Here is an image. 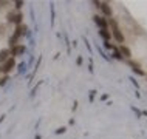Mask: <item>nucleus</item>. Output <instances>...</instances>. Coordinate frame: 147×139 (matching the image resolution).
<instances>
[{
    "mask_svg": "<svg viewBox=\"0 0 147 139\" xmlns=\"http://www.w3.org/2000/svg\"><path fill=\"white\" fill-rule=\"evenodd\" d=\"M109 25L112 26V31H110V33H112V37L116 42H119V43H122V45H124V34L121 33V30H119L116 20H115V19H109Z\"/></svg>",
    "mask_w": 147,
    "mask_h": 139,
    "instance_id": "1",
    "label": "nucleus"
},
{
    "mask_svg": "<svg viewBox=\"0 0 147 139\" xmlns=\"http://www.w3.org/2000/svg\"><path fill=\"white\" fill-rule=\"evenodd\" d=\"M22 20H23V14L20 11H8L6 13V23H9V25H22Z\"/></svg>",
    "mask_w": 147,
    "mask_h": 139,
    "instance_id": "2",
    "label": "nucleus"
},
{
    "mask_svg": "<svg viewBox=\"0 0 147 139\" xmlns=\"http://www.w3.org/2000/svg\"><path fill=\"white\" fill-rule=\"evenodd\" d=\"M14 68H16V60H14V57H9L5 63H2V65H0V73L9 74Z\"/></svg>",
    "mask_w": 147,
    "mask_h": 139,
    "instance_id": "3",
    "label": "nucleus"
},
{
    "mask_svg": "<svg viewBox=\"0 0 147 139\" xmlns=\"http://www.w3.org/2000/svg\"><path fill=\"white\" fill-rule=\"evenodd\" d=\"M25 53H26V46L22 45V43H19L17 46H14V48L9 50L11 57H20V56H25Z\"/></svg>",
    "mask_w": 147,
    "mask_h": 139,
    "instance_id": "4",
    "label": "nucleus"
},
{
    "mask_svg": "<svg viewBox=\"0 0 147 139\" xmlns=\"http://www.w3.org/2000/svg\"><path fill=\"white\" fill-rule=\"evenodd\" d=\"M99 9L102 11V14H104L105 17H110V19H112L113 9H112V6H110L107 2H101V3H99Z\"/></svg>",
    "mask_w": 147,
    "mask_h": 139,
    "instance_id": "5",
    "label": "nucleus"
},
{
    "mask_svg": "<svg viewBox=\"0 0 147 139\" xmlns=\"http://www.w3.org/2000/svg\"><path fill=\"white\" fill-rule=\"evenodd\" d=\"M93 20L99 26V30H107V26H109V20H105V17H102V15H93Z\"/></svg>",
    "mask_w": 147,
    "mask_h": 139,
    "instance_id": "6",
    "label": "nucleus"
},
{
    "mask_svg": "<svg viewBox=\"0 0 147 139\" xmlns=\"http://www.w3.org/2000/svg\"><path fill=\"white\" fill-rule=\"evenodd\" d=\"M26 31H28V26L23 25V23H22V25H17V26H16V30H14V33H13V34L16 36V37L22 39L23 36L26 34Z\"/></svg>",
    "mask_w": 147,
    "mask_h": 139,
    "instance_id": "7",
    "label": "nucleus"
},
{
    "mask_svg": "<svg viewBox=\"0 0 147 139\" xmlns=\"http://www.w3.org/2000/svg\"><path fill=\"white\" fill-rule=\"evenodd\" d=\"M118 50H119V53H121L122 59H127V60H129V59L132 57V51H130V48H129V46H125V45H121Z\"/></svg>",
    "mask_w": 147,
    "mask_h": 139,
    "instance_id": "8",
    "label": "nucleus"
},
{
    "mask_svg": "<svg viewBox=\"0 0 147 139\" xmlns=\"http://www.w3.org/2000/svg\"><path fill=\"white\" fill-rule=\"evenodd\" d=\"M9 57H11V54H9V50H8V48L0 50V65H2V63H5Z\"/></svg>",
    "mask_w": 147,
    "mask_h": 139,
    "instance_id": "9",
    "label": "nucleus"
},
{
    "mask_svg": "<svg viewBox=\"0 0 147 139\" xmlns=\"http://www.w3.org/2000/svg\"><path fill=\"white\" fill-rule=\"evenodd\" d=\"M99 36L104 39V42H110V39H112V33L109 31V28L107 30H99Z\"/></svg>",
    "mask_w": 147,
    "mask_h": 139,
    "instance_id": "10",
    "label": "nucleus"
},
{
    "mask_svg": "<svg viewBox=\"0 0 147 139\" xmlns=\"http://www.w3.org/2000/svg\"><path fill=\"white\" fill-rule=\"evenodd\" d=\"M8 81H9V76H8V74H3V76L0 77V87H5L8 83Z\"/></svg>",
    "mask_w": 147,
    "mask_h": 139,
    "instance_id": "11",
    "label": "nucleus"
},
{
    "mask_svg": "<svg viewBox=\"0 0 147 139\" xmlns=\"http://www.w3.org/2000/svg\"><path fill=\"white\" fill-rule=\"evenodd\" d=\"M23 6H25V2H20V0H17V2H14V8H16V11H20Z\"/></svg>",
    "mask_w": 147,
    "mask_h": 139,
    "instance_id": "12",
    "label": "nucleus"
},
{
    "mask_svg": "<svg viewBox=\"0 0 147 139\" xmlns=\"http://www.w3.org/2000/svg\"><path fill=\"white\" fill-rule=\"evenodd\" d=\"M113 57L115 59H118V60H124L122 59V56H121V53H119V50L116 48V50H113Z\"/></svg>",
    "mask_w": 147,
    "mask_h": 139,
    "instance_id": "13",
    "label": "nucleus"
},
{
    "mask_svg": "<svg viewBox=\"0 0 147 139\" xmlns=\"http://www.w3.org/2000/svg\"><path fill=\"white\" fill-rule=\"evenodd\" d=\"M104 48H107V50H116L118 46H115L113 43H110V42H104Z\"/></svg>",
    "mask_w": 147,
    "mask_h": 139,
    "instance_id": "14",
    "label": "nucleus"
},
{
    "mask_svg": "<svg viewBox=\"0 0 147 139\" xmlns=\"http://www.w3.org/2000/svg\"><path fill=\"white\" fill-rule=\"evenodd\" d=\"M96 93H98L96 90H91L90 93H88V101H90V102H93V101H94V96H96Z\"/></svg>",
    "mask_w": 147,
    "mask_h": 139,
    "instance_id": "15",
    "label": "nucleus"
},
{
    "mask_svg": "<svg viewBox=\"0 0 147 139\" xmlns=\"http://www.w3.org/2000/svg\"><path fill=\"white\" fill-rule=\"evenodd\" d=\"M5 33H6V25L0 23V36H5Z\"/></svg>",
    "mask_w": 147,
    "mask_h": 139,
    "instance_id": "16",
    "label": "nucleus"
},
{
    "mask_svg": "<svg viewBox=\"0 0 147 139\" xmlns=\"http://www.w3.org/2000/svg\"><path fill=\"white\" fill-rule=\"evenodd\" d=\"M65 132H67V128H65V127H59V128H57L54 133H56V134H63Z\"/></svg>",
    "mask_w": 147,
    "mask_h": 139,
    "instance_id": "17",
    "label": "nucleus"
},
{
    "mask_svg": "<svg viewBox=\"0 0 147 139\" xmlns=\"http://www.w3.org/2000/svg\"><path fill=\"white\" fill-rule=\"evenodd\" d=\"M82 62H84V59H82L81 56H78V59H76V65H78V66H81V65H82Z\"/></svg>",
    "mask_w": 147,
    "mask_h": 139,
    "instance_id": "18",
    "label": "nucleus"
},
{
    "mask_svg": "<svg viewBox=\"0 0 147 139\" xmlns=\"http://www.w3.org/2000/svg\"><path fill=\"white\" fill-rule=\"evenodd\" d=\"M23 68L26 70V63L23 62V63H20V65H19V71H23Z\"/></svg>",
    "mask_w": 147,
    "mask_h": 139,
    "instance_id": "19",
    "label": "nucleus"
},
{
    "mask_svg": "<svg viewBox=\"0 0 147 139\" xmlns=\"http://www.w3.org/2000/svg\"><path fill=\"white\" fill-rule=\"evenodd\" d=\"M78 105H79V104H78V101H74V104H73V107H71V110L76 111V110H78Z\"/></svg>",
    "mask_w": 147,
    "mask_h": 139,
    "instance_id": "20",
    "label": "nucleus"
},
{
    "mask_svg": "<svg viewBox=\"0 0 147 139\" xmlns=\"http://www.w3.org/2000/svg\"><path fill=\"white\" fill-rule=\"evenodd\" d=\"M5 5H9V3H8V2H0V9H3Z\"/></svg>",
    "mask_w": 147,
    "mask_h": 139,
    "instance_id": "21",
    "label": "nucleus"
},
{
    "mask_svg": "<svg viewBox=\"0 0 147 139\" xmlns=\"http://www.w3.org/2000/svg\"><path fill=\"white\" fill-rule=\"evenodd\" d=\"M107 99H109V94H102L101 96V101H107Z\"/></svg>",
    "mask_w": 147,
    "mask_h": 139,
    "instance_id": "22",
    "label": "nucleus"
},
{
    "mask_svg": "<svg viewBox=\"0 0 147 139\" xmlns=\"http://www.w3.org/2000/svg\"><path fill=\"white\" fill-rule=\"evenodd\" d=\"M130 81H132V82H133V85H136V88H138V87H140V85H138V82H136V81H135V79H133V77H130Z\"/></svg>",
    "mask_w": 147,
    "mask_h": 139,
    "instance_id": "23",
    "label": "nucleus"
},
{
    "mask_svg": "<svg viewBox=\"0 0 147 139\" xmlns=\"http://www.w3.org/2000/svg\"><path fill=\"white\" fill-rule=\"evenodd\" d=\"M85 45H87V48L91 51V46H90V43H88V40H87V39H85Z\"/></svg>",
    "mask_w": 147,
    "mask_h": 139,
    "instance_id": "24",
    "label": "nucleus"
},
{
    "mask_svg": "<svg viewBox=\"0 0 147 139\" xmlns=\"http://www.w3.org/2000/svg\"><path fill=\"white\" fill-rule=\"evenodd\" d=\"M3 121H5V116H0V124H2Z\"/></svg>",
    "mask_w": 147,
    "mask_h": 139,
    "instance_id": "25",
    "label": "nucleus"
}]
</instances>
